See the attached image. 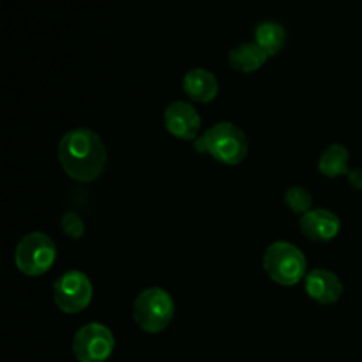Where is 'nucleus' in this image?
<instances>
[{"mask_svg": "<svg viewBox=\"0 0 362 362\" xmlns=\"http://www.w3.org/2000/svg\"><path fill=\"white\" fill-rule=\"evenodd\" d=\"M106 147L90 129L76 127L67 131L59 144V161L64 172L76 182H92L106 168Z\"/></svg>", "mask_w": 362, "mask_h": 362, "instance_id": "nucleus-1", "label": "nucleus"}, {"mask_svg": "<svg viewBox=\"0 0 362 362\" xmlns=\"http://www.w3.org/2000/svg\"><path fill=\"white\" fill-rule=\"evenodd\" d=\"M194 148L200 154H209L223 165L235 166L244 161L250 144L246 133L235 124L219 122L194 140Z\"/></svg>", "mask_w": 362, "mask_h": 362, "instance_id": "nucleus-2", "label": "nucleus"}, {"mask_svg": "<svg viewBox=\"0 0 362 362\" xmlns=\"http://www.w3.org/2000/svg\"><path fill=\"white\" fill-rule=\"evenodd\" d=\"M306 257L292 243L278 240L265 250L264 269L269 278L281 286H293L306 278Z\"/></svg>", "mask_w": 362, "mask_h": 362, "instance_id": "nucleus-3", "label": "nucleus"}, {"mask_svg": "<svg viewBox=\"0 0 362 362\" xmlns=\"http://www.w3.org/2000/svg\"><path fill=\"white\" fill-rule=\"evenodd\" d=\"M175 303L166 290L152 286L136 297L133 306V318L141 331L148 334L163 332L173 320Z\"/></svg>", "mask_w": 362, "mask_h": 362, "instance_id": "nucleus-4", "label": "nucleus"}, {"mask_svg": "<svg viewBox=\"0 0 362 362\" xmlns=\"http://www.w3.org/2000/svg\"><path fill=\"white\" fill-rule=\"evenodd\" d=\"M57 260V246L49 235L42 232L27 233L14 250V264L25 276L37 278L46 274Z\"/></svg>", "mask_w": 362, "mask_h": 362, "instance_id": "nucleus-5", "label": "nucleus"}, {"mask_svg": "<svg viewBox=\"0 0 362 362\" xmlns=\"http://www.w3.org/2000/svg\"><path fill=\"white\" fill-rule=\"evenodd\" d=\"M115 350V338L106 325L92 322L78 329L73 338V354L78 362H106Z\"/></svg>", "mask_w": 362, "mask_h": 362, "instance_id": "nucleus-6", "label": "nucleus"}, {"mask_svg": "<svg viewBox=\"0 0 362 362\" xmlns=\"http://www.w3.org/2000/svg\"><path fill=\"white\" fill-rule=\"evenodd\" d=\"M92 283L81 271H67L53 285V300L62 313L76 315L92 300Z\"/></svg>", "mask_w": 362, "mask_h": 362, "instance_id": "nucleus-7", "label": "nucleus"}, {"mask_svg": "<svg viewBox=\"0 0 362 362\" xmlns=\"http://www.w3.org/2000/svg\"><path fill=\"white\" fill-rule=\"evenodd\" d=\"M165 127L179 140L194 141L202 127V119L193 105L186 101H173L165 110Z\"/></svg>", "mask_w": 362, "mask_h": 362, "instance_id": "nucleus-8", "label": "nucleus"}, {"mask_svg": "<svg viewBox=\"0 0 362 362\" xmlns=\"http://www.w3.org/2000/svg\"><path fill=\"white\" fill-rule=\"evenodd\" d=\"M300 232L315 243H329L341 232V219L329 209H311L300 218Z\"/></svg>", "mask_w": 362, "mask_h": 362, "instance_id": "nucleus-9", "label": "nucleus"}, {"mask_svg": "<svg viewBox=\"0 0 362 362\" xmlns=\"http://www.w3.org/2000/svg\"><path fill=\"white\" fill-rule=\"evenodd\" d=\"M306 292L315 303L334 304L343 296V285L334 272L327 269H313L306 276Z\"/></svg>", "mask_w": 362, "mask_h": 362, "instance_id": "nucleus-10", "label": "nucleus"}, {"mask_svg": "<svg viewBox=\"0 0 362 362\" xmlns=\"http://www.w3.org/2000/svg\"><path fill=\"white\" fill-rule=\"evenodd\" d=\"M182 88L187 98H191L197 103H211L214 101L219 92V83L216 74L204 67H194L184 74Z\"/></svg>", "mask_w": 362, "mask_h": 362, "instance_id": "nucleus-11", "label": "nucleus"}, {"mask_svg": "<svg viewBox=\"0 0 362 362\" xmlns=\"http://www.w3.org/2000/svg\"><path fill=\"white\" fill-rule=\"evenodd\" d=\"M269 57L265 55L264 49L257 45V42H243V45L235 46L230 52L228 62L239 73H255L260 69Z\"/></svg>", "mask_w": 362, "mask_h": 362, "instance_id": "nucleus-12", "label": "nucleus"}, {"mask_svg": "<svg viewBox=\"0 0 362 362\" xmlns=\"http://www.w3.org/2000/svg\"><path fill=\"white\" fill-rule=\"evenodd\" d=\"M286 30L276 21H264L255 28V42L264 49L267 57L278 55L285 46Z\"/></svg>", "mask_w": 362, "mask_h": 362, "instance_id": "nucleus-13", "label": "nucleus"}, {"mask_svg": "<svg viewBox=\"0 0 362 362\" xmlns=\"http://www.w3.org/2000/svg\"><path fill=\"white\" fill-rule=\"evenodd\" d=\"M318 170H320L322 175L329 177V179L349 175V151L339 144L329 145L322 152L320 161H318Z\"/></svg>", "mask_w": 362, "mask_h": 362, "instance_id": "nucleus-14", "label": "nucleus"}, {"mask_svg": "<svg viewBox=\"0 0 362 362\" xmlns=\"http://www.w3.org/2000/svg\"><path fill=\"white\" fill-rule=\"evenodd\" d=\"M285 204L288 205V209L296 214H306L311 211V205H313V198L308 193L304 187L293 186L290 187L285 193Z\"/></svg>", "mask_w": 362, "mask_h": 362, "instance_id": "nucleus-15", "label": "nucleus"}, {"mask_svg": "<svg viewBox=\"0 0 362 362\" xmlns=\"http://www.w3.org/2000/svg\"><path fill=\"white\" fill-rule=\"evenodd\" d=\"M60 226H62L64 233L71 239L78 240L83 237L85 233V225H83V219L76 214V212H66L62 216V221H60Z\"/></svg>", "mask_w": 362, "mask_h": 362, "instance_id": "nucleus-16", "label": "nucleus"}, {"mask_svg": "<svg viewBox=\"0 0 362 362\" xmlns=\"http://www.w3.org/2000/svg\"><path fill=\"white\" fill-rule=\"evenodd\" d=\"M349 180H350V186L357 187V189H362V170H352L349 172Z\"/></svg>", "mask_w": 362, "mask_h": 362, "instance_id": "nucleus-17", "label": "nucleus"}]
</instances>
